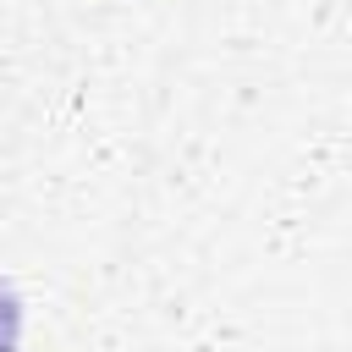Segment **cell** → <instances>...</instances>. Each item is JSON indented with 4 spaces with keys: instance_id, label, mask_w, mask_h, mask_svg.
I'll list each match as a JSON object with an SVG mask.
<instances>
[{
    "instance_id": "1",
    "label": "cell",
    "mask_w": 352,
    "mask_h": 352,
    "mask_svg": "<svg viewBox=\"0 0 352 352\" xmlns=\"http://www.w3.org/2000/svg\"><path fill=\"white\" fill-rule=\"evenodd\" d=\"M16 330H22V308L11 286H0V352H16Z\"/></svg>"
}]
</instances>
